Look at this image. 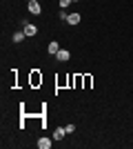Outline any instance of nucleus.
Returning <instances> with one entry per match:
<instances>
[{
  "label": "nucleus",
  "mask_w": 133,
  "mask_h": 149,
  "mask_svg": "<svg viewBox=\"0 0 133 149\" xmlns=\"http://www.w3.org/2000/svg\"><path fill=\"white\" fill-rule=\"evenodd\" d=\"M80 20H82V16H80V13H69V18H67V22H69V25H78Z\"/></svg>",
  "instance_id": "obj_5"
},
{
  "label": "nucleus",
  "mask_w": 133,
  "mask_h": 149,
  "mask_svg": "<svg viewBox=\"0 0 133 149\" xmlns=\"http://www.w3.org/2000/svg\"><path fill=\"white\" fill-rule=\"evenodd\" d=\"M47 51H49L51 56H56L58 51H60V47H58V42H49V47H47Z\"/></svg>",
  "instance_id": "obj_8"
},
{
  "label": "nucleus",
  "mask_w": 133,
  "mask_h": 149,
  "mask_svg": "<svg viewBox=\"0 0 133 149\" xmlns=\"http://www.w3.org/2000/svg\"><path fill=\"white\" fill-rule=\"evenodd\" d=\"M56 58H58V60H60V62H67V60H69V58H71V54H69V51H67V49H60V51H58V54H56Z\"/></svg>",
  "instance_id": "obj_4"
},
{
  "label": "nucleus",
  "mask_w": 133,
  "mask_h": 149,
  "mask_svg": "<svg viewBox=\"0 0 133 149\" xmlns=\"http://www.w3.org/2000/svg\"><path fill=\"white\" fill-rule=\"evenodd\" d=\"M64 134H67V129H64V127H56V129H53V140H62Z\"/></svg>",
  "instance_id": "obj_3"
},
{
  "label": "nucleus",
  "mask_w": 133,
  "mask_h": 149,
  "mask_svg": "<svg viewBox=\"0 0 133 149\" xmlns=\"http://www.w3.org/2000/svg\"><path fill=\"white\" fill-rule=\"evenodd\" d=\"M58 18H62V20H64V22H67V18H69V13H67V11H64V9H62V11L58 13Z\"/></svg>",
  "instance_id": "obj_9"
},
{
  "label": "nucleus",
  "mask_w": 133,
  "mask_h": 149,
  "mask_svg": "<svg viewBox=\"0 0 133 149\" xmlns=\"http://www.w3.org/2000/svg\"><path fill=\"white\" fill-rule=\"evenodd\" d=\"M64 129H67V134H73V131H76V125H67Z\"/></svg>",
  "instance_id": "obj_10"
},
{
  "label": "nucleus",
  "mask_w": 133,
  "mask_h": 149,
  "mask_svg": "<svg viewBox=\"0 0 133 149\" xmlns=\"http://www.w3.org/2000/svg\"><path fill=\"white\" fill-rule=\"evenodd\" d=\"M22 25H25V29H22V31H25L27 38H31V36H36V33H38V27H36V25L27 22V20H22Z\"/></svg>",
  "instance_id": "obj_1"
},
{
  "label": "nucleus",
  "mask_w": 133,
  "mask_h": 149,
  "mask_svg": "<svg viewBox=\"0 0 133 149\" xmlns=\"http://www.w3.org/2000/svg\"><path fill=\"white\" fill-rule=\"evenodd\" d=\"M40 11H42V7H40L38 0H29V13H33V16H40Z\"/></svg>",
  "instance_id": "obj_2"
},
{
  "label": "nucleus",
  "mask_w": 133,
  "mask_h": 149,
  "mask_svg": "<svg viewBox=\"0 0 133 149\" xmlns=\"http://www.w3.org/2000/svg\"><path fill=\"white\" fill-rule=\"evenodd\" d=\"M38 147L40 149H49L51 147V138H40V140H38Z\"/></svg>",
  "instance_id": "obj_6"
},
{
  "label": "nucleus",
  "mask_w": 133,
  "mask_h": 149,
  "mask_svg": "<svg viewBox=\"0 0 133 149\" xmlns=\"http://www.w3.org/2000/svg\"><path fill=\"white\" fill-rule=\"evenodd\" d=\"M25 31H16V33H13V36H11V40H13V42H22V40H25Z\"/></svg>",
  "instance_id": "obj_7"
}]
</instances>
